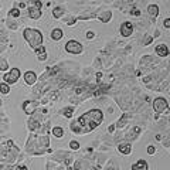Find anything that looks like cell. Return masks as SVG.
Segmentation results:
<instances>
[{"label":"cell","mask_w":170,"mask_h":170,"mask_svg":"<svg viewBox=\"0 0 170 170\" xmlns=\"http://www.w3.org/2000/svg\"><path fill=\"white\" fill-rule=\"evenodd\" d=\"M33 6H34V7H37V9L41 10L43 3H41V2H38V0H34V2H33Z\"/></svg>","instance_id":"d4e9b609"},{"label":"cell","mask_w":170,"mask_h":170,"mask_svg":"<svg viewBox=\"0 0 170 170\" xmlns=\"http://www.w3.org/2000/svg\"><path fill=\"white\" fill-rule=\"evenodd\" d=\"M147 11H149V14H150L152 17H157V14H159V6L157 5H149L147 6Z\"/></svg>","instance_id":"5bb4252c"},{"label":"cell","mask_w":170,"mask_h":170,"mask_svg":"<svg viewBox=\"0 0 170 170\" xmlns=\"http://www.w3.org/2000/svg\"><path fill=\"white\" fill-rule=\"evenodd\" d=\"M169 54H170V51H169Z\"/></svg>","instance_id":"1f68e13d"},{"label":"cell","mask_w":170,"mask_h":170,"mask_svg":"<svg viewBox=\"0 0 170 170\" xmlns=\"http://www.w3.org/2000/svg\"><path fill=\"white\" fill-rule=\"evenodd\" d=\"M28 16H30L33 20H37V18L41 17V10L34 7V6H30V7H28Z\"/></svg>","instance_id":"30bf717a"},{"label":"cell","mask_w":170,"mask_h":170,"mask_svg":"<svg viewBox=\"0 0 170 170\" xmlns=\"http://www.w3.org/2000/svg\"><path fill=\"white\" fill-rule=\"evenodd\" d=\"M9 16L10 17H18V16H20V10H18L17 7H14V9H11L9 11Z\"/></svg>","instance_id":"ffe728a7"},{"label":"cell","mask_w":170,"mask_h":170,"mask_svg":"<svg viewBox=\"0 0 170 170\" xmlns=\"http://www.w3.org/2000/svg\"><path fill=\"white\" fill-rule=\"evenodd\" d=\"M7 67H9L7 61H6V60H0V71H5V69H7Z\"/></svg>","instance_id":"7402d4cb"},{"label":"cell","mask_w":170,"mask_h":170,"mask_svg":"<svg viewBox=\"0 0 170 170\" xmlns=\"http://www.w3.org/2000/svg\"><path fill=\"white\" fill-rule=\"evenodd\" d=\"M155 152H156V147H155V146H152V145H150V146L147 147V155H155Z\"/></svg>","instance_id":"cb8c5ba5"},{"label":"cell","mask_w":170,"mask_h":170,"mask_svg":"<svg viewBox=\"0 0 170 170\" xmlns=\"http://www.w3.org/2000/svg\"><path fill=\"white\" fill-rule=\"evenodd\" d=\"M130 170H147V163L145 160H138L135 165H132Z\"/></svg>","instance_id":"7c38bea8"},{"label":"cell","mask_w":170,"mask_h":170,"mask_svg":"<svg viewBox=\"0 0 170 170\" xmlns=\"http://www.w3.org/2000/svg\"><path fill=\"white\" fill-rule=\"evenodd\" d=\"M14 170H28V169H27V166H17Z\"/></svg>","instance_id":"83f0119b"},{"label":"cell","mask_w":170,"mask_h":170,"mask_svg":"<svg viewBox=\"0 0 170 170\" xmlns=\"http://www.w3.org/2000/svg\"><path fill=\"white\" fill-rule=\"evenodd\" d=\"M18 77H20V69H18V68H13V69H10L9 72L5 74L3 81H5L7 85H10V84H16L18 81Z\"/></svg>","instance_id":"3957f363"},{"label":"cell","mask_w":170,"mask_h":170,"mask_svg":"<svg viewBox=\"0 0 170 170\" xmlns=\"http://www.w3.org/2000/svg\"><path fill=\"white\" fill-rule=\"evenodd\" d=\"M63 13H64L63 7H55V9L53 10V17H54V18H60V17H63Z\"/></svg>","instance_id":"ac0fdd59"},{"label":"cell","mask_w":170,"mask_h":170,"mask_svg":"<svg viewBox=\"0 0 170 170\" xmlns=\"http://www.w3.org/2000/svg\"><path fill=\"white\" fill-rule=\"evenodd\" d=\"M65 50L68 51V53H71V54H81V53L84 51V48L78 41H75V40H69V41L65 44Z\"/></svg>","instance_id":"277c9868"},{"label":"cell","mask_w":170,"mask_h":170,"mask_svg":"<svg viewBox=\"0 0 170 170\" xmlns=\"http://www.w3.org/2000/svg\"><path fill=\"white\" fill-rule=\"evenodd\" d=\"M63 34H64V33H63L61 28H54V30L51 31V38L55 40V41H57V40H61V38H63Z\"/></svg>","instance_id":"4fadbf2b"},{"label":"cell","mask_w":170,"mask_h":170,"mask_svg":"<svg viewBox=\"0 0 170 170\" xmlns=\"http://www.w3.org/2000/svg\"><path fill=\"white\" fill-rule=\"evenodd\" d=\"M36 53H37V55H41V54H46V48L43 46H40V47H37L36 48Z\"/></svg>","instance_id":"603a6c76"},{"label":"cell","mask_w":170,"mask_h":170,"mask_svg":"<svg viewBox=\"0 0 170 170\" xmlns=\"http://www.w3.org/2000/svg\"><path fill=\"white\" fill-rule=\"evenodd\" d=\"M0 7H2V6H0Z\"/></svg>","instance_id":"d6a6232c"},{"label":"cell","mask_w":170,"mask_h":170,"mask_svg":"<svg viewBox=\"0 0 170 170\" xmlns=\"http://www.w3.org/2000/svg\"><path fill=\"white\" fill-rule=\"evenodd\" d=\"M119 31H120V36L129 37L132 34V31H133V26H132V23H129V21H125V23H122V26H120Z\"/></svg>","instance_id":"8992f818"},{"label":"cell","mask_w":170,"mask_h":170,"mask_svg":"<svg viewBox=\"0 0 170 170\" xmlns=\"http://www.w3.org/2000/svg\"><path fill=\"white\" fill-rule=\"evenodd\" d=\"M118 149H119V152L122 153V155H129V153H132V145H130V143H120L119 146H118Z\"/></svg>","instance_id":"8fae6325"},{"label":"cell","mask_w":170,"mask_h":170,"mask_svg":"<svg viewBox=\"0 0 170 170\" xmlns=\"http://www.w3.org/2000/svg\"><path fill=\"white\" fill-rule=\"evenodd\" d=\"M104 119V115L99 109H91L88 111L87 114H84L81 118L78 119V123L82 126V132H91L92 129H95L97 126H99Z\"/></svg>","instance_id":"6da1fadb"},{"label":"cell","mask_w":170,"mask_h":170,"mask_svg":"<svg viewBox=\"0 0 170 170\" xmlns=\"http://www.w3.org/2000/svg\"><path fill=\"white\" fill-rule=\"evenodd\" d=\"M23 36H24V38H26V41L28 43V46L33 47L34 50H36L37 47L41 46V43H43L41 31L34 30V28H26L23 31Z\"/></svg>","instance_id":"7a4b0ae2"},{"label":"cell","mask_w":170,"mask_h":170,"mask_svg":"<svg viewBox=\"0 0 170 170\" xmlns=\"http://www.w3.org/2000/svg\"><path fill=\"white\" fill-rule=\"evenodd\" d=\"M24 81L27 85H33V84H36L37 81V75L33 71H27V72L24 74Z\"/></svg>","instance_id":"9c48e42d"},{"label":"cell","mask_w":170,"mask_h":170,"mask_svg":"<svg viewBox=\"0 0 170 170\" xmlns=\"http://www.w3.org/2000/svg\"><path fill=\"white\" fill-rule=\"evenodd\" d=\"M132 14H133V16H139V14H140V11H139L138 9H135V10H133V13H132Z\"/></svg>","instance_id":"f546056e"},{"label":"cell","mask_w":170,"mask_h":170,"mask_svg":"<svg viewBox=\"0 0 170 170\" xmlns=\"http://www.w3.org/2000/svg\"><path fill=\"white\" fill-rule=\"evenodd\" d=\"M155 51H156V54L159 55V57H162V58L167 57V54H169V48H167L166 44H159V46H156Z\"/></svg>","instance_id":"ba28073f"},{"label":"cell","mask_w":170,"mask_h":170,"mask_svg":"<svg viewBox=\"0 0 170 170\" xmlns=\"http://www.w3.org/2000/svg\"><path fill=\"white\" fill-rule=\"evenodd\" d=\"M94 37H95V34H94L92 31H88L87 33V38H89V40H91V38H94Z\"/></svg>","instance_id":"4316f807"},{"label":"cell","mask_w":170,"mask_h":170,"mask_svg":"<svg viewBox=\"0 0 170 170\" xmlns=\"http://www.w3.org/2000/svg\"><path fill=\"white\" fill-rule=\"evenodd\" d=\"M69 147H71V149H74V150H78V149H79V143L77 142V140H71V142H69Z\"/></svg>","instance_id":"44dd1931"},{"label":"cell","mask_w":170,"mask_h":170,"mask_svg":"<svg viewBox=\"0 0 170 170\" xmlns=\"http://www.w3.org/2000/svg\"><path fill=\"white\" fill-rule=\"evenodd\" d=\"M167 101H166L165 98H156L155 101H153V111H155V114H160V112H163V111L167 108Z\"/></svg>","instance_id":"5b68a950"},{"label":"cell","mask_w":170,"mask_h":170,"mask_svg":"<svg viewBox=\"0 0 170 170\" xmlns=\"http://www.w3.org/2000/svg\"><path fill=\"white\" fill-rule=\"evenodd\" d=\"M129 119H130V115H123L122 118H120V120H118V123H116V128H123L125 123H126Z\"/></svg>","instance_id":"2e32d148"},{"label":"cell","mask_w":170,"mask_h":170,"mask_svg":"<svg viewBox=\"0 0 170 170\" xmlns=\"http://www.w3.org/2000/svg\"><path fill=\"white\" fill-rule=\"evenodd\" d=\"M37 106H38V104H36V102H33V101H24L23 109H24V112H26L27 115H33V114H34V111L37 109Z\"/></svg>","instance_id":"52a82bcc"},{"label":"cell","mask_w":170,"mask_h":170,"mask_svg":"<svg viewBox=\"0 0 170 170\" xmlns=\"http://www.w3.org/2000/svg\"><path fill=\"white\" fill-rule=\"evenodd\" d=\"M26 3H24V2H21V3H18V9H24V7H26Z\"/></svg>","instance_id":"f1b7e54d"},{"label":"cell","mask_w":170,"mask_h":170,"mask_svg":"<svg viewBox=\"0 0 170 170\" xmlns=\"http://www.w3.org/2000/svg\"><path fill=\"white\" fill-rule=\"evenodd\" d=\"M53 135H54V138H63L64 136V129L61 128V126H54L53 128Z\"/></svg>","instance_id":"9a60e30c"},{"label":"cell","mask_w":170,"mask_h":170,"mask_svg":"<svg viewBox=\"0 0 170 170\" xmlns=\"http://www.w3.org/2000/svg\"><path fill=\"white\" fill-rule=\"evenodd\" d=\"M0 92H2V94H5V95H7V94L10 92V87L6 82H2L0 84Z\"/></svg>","instance_id":"d6986e66"},{"label":"cell","mask_w":170,"mask_h":170,"mask_svg":"<svg viewBox=\"0 0 170 170\" xmlns=\"http://www.w3.org/2000/svg\"><path fill=\"white\" fill-rule=\"evenodd\" d=\"M163 24H165L166 28H170V18H165V20H163Z\"/></svg>","instance_id":"484cf974"},{"label":"cell","mask_w":170,"mask_h":170,"mask_svg":"<svg viewBox=\"0 0 170 170\" xmlns=\"http://www.w3.org/2000/svg\"><path fill=\"white\" fill-rule=\"evenodd\" d=\"M0 105H2V101H0Z\"/></svg>","instance_id":"4dcf8cb0"},{"label":"cell","mask_w":170,"mask_h":170,"mask_svg":"<svg viewBox=\"0 0 170 170\" xmlns=\"http://www.w3.org/2000/svg\"><path fill=\"white\" fill-rule=\"evenodd\" d=\"M63 115H64L65 118H71V116L74 115V108L72 106H67V108H64V109H63Z\"/></svg>","instance_id":"e0dca14e"}]
</instances>
